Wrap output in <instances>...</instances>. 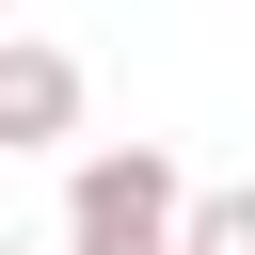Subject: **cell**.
Listing matches in <instances>:
<instances>
[{"mask_svg":"<svg viewBox=\"0 0 255 255\" xmlns=\"http://www.w3.org/2000/svg\"><path fill=\"white\" fill-rule=\"evenodd\" d=\"M96 128V80H80V48H48V32H0V159H64Z\"/></svg>","mask_w":255,"mask_h":255,"instance_id":"cell-2","label":"cell"},{"mask_svg":"<svg viewBox=\"0 0 255 255\" xmlns=\"http://www.w3.org/2000/svg\"><path fill=\"white\" fill-rule=\"evenodd\" d=\"M175 223H191V175L159 143H96L64 175V255H175Z\"/></svg>","mask_w":255,"mask_h":255,"instance_id":"cell-1","label":"cell"},{"mask_svg":"<svg viewBox=\"0 0 255 255\" xmlns=\"http://www.w3.org/2000/svg\"><path fill=\"white\" fill-rule=\"evenodd\" d=\"M175 255H255V175H223V191H191V223H175Z\"/></svg>","mask_w":255,"mask_h":255,"instance_id":"cell-3","label":"cell"},{"mask_svg":"<svg viewBox=\"0 0 255 255\" xmlns=\"http://www.w3.org/2000/svg\"><path fill=\"white\" fill-rule=\"evenodd\" d=\"M0 255H32V239H0Z\"/></svg>","mask_w":255,"mask_h":255,"instance_id":"cell-4","label":"cell"}]
</instances>
